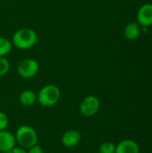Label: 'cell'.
<instances>
[{"label": "cell", "mask_w": 152, "mask_h": 153, "mask_svg": "<svg viewBox=\"0 0 152 153\" xmlns=\"http://www.w3.org/2000/svg\"><path fill=\"white\" fill-rule=\"evenodd\" d=\"M39 42V37L36 31L30 28H22L15 31L13 36L12 44L18 49L25 50L32 48Z\"/></svg>", "instance_id": "cell-1"}, {"label": "cell", "mask_w": 152, "mask_h": 153, "mask_svg": "<svg viewBox=\"0 0 152 153\" xmlns=\"http://www.w3.org/2000/svg\"><path fill=\"white\" fill-rule=\"evenodd\" d=\"M60 97L61 91L56 85L47 84L39 90L37 100L43 107H52L59 101Z\"/></svg>", "instance_id": "cell-2"}, {"label": "cell", "mask_w": 152, "mask_h": 153, "mask_svg": "<svg viewBox=\"0 0 152 153\" xmlns=\"http://www.w3.org/2000/svg\"><path fill=\"white\" fill-rule=\"evenodd\" d=\"M14 136L16 143H18L19 145L24 149H28L37 144L38 142V134L36 131L31 126L27 125L18 127Z\"/></svg>", "instance_id": "cell-3"}, {"label": "cell", "mask_w": 152, "mask_h": 153, "mask_svg": "<svg viewBox=\"0 0 152 153\" xmlns=\"http://www.w3.org/2000/svg\"><path fill=\"white\" fill-rule=\"evenodd\" d=\"M39 71V63L32 58H26L21 61L17 67L18 74L24 79H31L38 74Z\"/></svg>", "instance_id": "cell-4"}, {"label": "cell", "mask_w": 152, "mask_h": 153, "mask_svg": "<svg viewBox=\"0 0 152 153\" xmlns=\"http://www.w3.org/2000/svg\"><path fill=\"white\" fill-rule=\"evenodd\" d=\"M99 100L96 96L90 95L85 97L80 103V112L84 117H92L99 112Z\"/></svg>", "instance_id": "cell-5"}, {"label": "cell", "mask_w": 152, "mask_h": 153, "mask_svg": "<svg viewBox=\"0 0 152 153\" xmlns=\"http://www.w3.org/2000/svg\"><path fill=\"white\" fill-rule=\"evenodd\" d=\"M82 140V134L77 130H68L65 132L61 137V143L63 146L66 148H73L80 143Z\"/></svg>", "instance_id": "cell-6"}, {"label": "cell", "mask_w": 152, "mask_h": 153, "mask_svg": "<svg viewBox=\"0 0 152 153\" xmlns=\"http://www.w3.org/2000/svg\"><path fill=\"white\" fill-rule=\"evenodd\" d=\"M137 23L143 27L152 25V4H143L137 13Z\"/></svg>", "instance_id": "cell-7"}, {"label": "cell", "mask_w": 152, "mask_h": 153, "mask_svg": "<svg viewBox=\"0 0 152 153\" xmlns=\"http://www.w3.org/2000/svg\"><path fill=\"white\" fill-rule=\"evenodd\" d=\"M16 140L14 134L6 130L0 131V152H7L15 147Z\"/></svg>", "instance_id": "cell-8"}, {"label": "cell", "mask_w": 152, "mask_h": 153, "mask_svg": "<svg viewBox=\"0 0 152 153\" xmlns=\"http://www.w3.org/2000/svg\"><path fill=\"white\" fill-rule=\"evenodd\" d=\"M115 153H140V147L133 140H124L116 146Z\"/></svg>", "instance_id": "cell-9"}, {"label": "cell", "mask_w": 152, "mask_h": 153, "mask_svg": "<svg viewBox=\"0 0 152 153\" xmlns=\"http://www.w3.org/2000/svg\"><path fill=\"white\" fill-rule=\"evenodd\" d=\"M19 101L24 107H30L37 101V94L31 90H25L21 92Z\"/></svg>", "instance_id": "cell-10"}, {"label": "cell", "mask_w": 152, "mask_h": 153, "mask_svg": "<svg viewBox=\"0 0 152 153\" xmlns=\"http://www.w3.org/2000/svg\"><path fill=\"white\" fill-rule=\"evenodd\" d=\"M140 31V25L137 22H130L125 26L124 30V34L126 39L130 40H134L139 37Z\"/></svg>", "instance_id": "cell-11"}, {"label": "cell", "mask_w": 152, "mask_h": 153, "mask_svg": "<svg viewBox=\"0 0 152 153\" xmlns=\"http://www.w3.org/2000/svg\"><path fill=\"white\" fill-rule=\"evenodd\" d=\"M12 50V42L4 37H0V56H4Z\"/></svg>", "instance_id": "cell-12"}, {"label": "cell", "mask_w": 152, "mask_h": 153, "mask_svg": "<svg viewBox=\"0 0 152 153\" xmlns=\"http://www.w3.org/2000/svg\"><path fill=\"white\" fill-rule=\"evenodd\" d=\"M99 151V153H115L116 145L110 142H105L100 144Z\"/></svg>", "instance_id": "cell-13"}, {"label": "cell", "mask_w": 152, "mask_h": 153, "mask_svg": "<svg viewBox=\"0 0 152 153\" xmlns=\"http://www.w3.org/2000/svg\"><path fill=\"white\" fill-rule=\"evenodd\" d=\"M10 70V63L9 61L4 57L0 56V77L5 75Z\"/></svg>", "instance_id": "cell-14"}, {"label": "cell", "mask_w": 152, "mask_h": 153, "mask_svg": "<svg viewBox=\"0 0 152 153\" xmlns=\"http://www.w3.org/2000/svg\"><path fill=\"white\" fill-rule=\"evenodd\" d=\"M9 125V119L5 113L0 111V131L5 130Z\"/></svg>", "instance_id": "cell-15"}, {"label": "cell", "mask_w": 152, "mask_h": 153, "mask_svg": "<svg viewBox=\"0 0 152 153\" xmlns=\"http://www.w3.org/2000/svg\"><path fill=\"white\" fill-rule=\"evenodd\" d=\"M27 153H44L43 149L41 148V146H39V144H35L30 148H28Z\"/></svg>", "instance_id": "cell-16"}, {"label": "cell", "mask_w": 152, "mask_h": 153, "mask_svg": "<svg viewBox=\"0 0 152 153\" xmlns=\"http://www.w3.org/2000/svg\"><path fill=\"white\" fill-rule=\"evenodd\" d=\"M5 153H27L24 148L22 147H13V149H11L10 151H8Z\"/></svg>", "instance_id": "cell-17"}]
</instances>
